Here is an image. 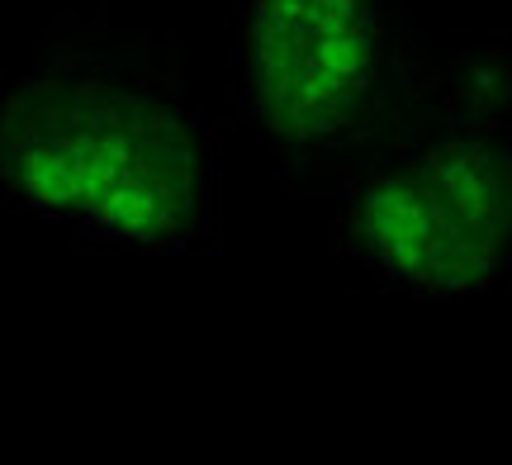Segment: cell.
<instances>
[{"label": "cell", "mask_w": 512, "mask_h": 465, "mask_svg": "<svg viewBox=\"0 0 512 465\" xmlns=\"http://www.w3.org/2000/svg\"><path fill=\"white\" fill-rule=\"evenodd\" d=\"M219 129L190 105L171 38H114L110 5L62 15L0 91V205L95 247L176 257L209 242Z\"/></svg>", "instance_id": "1"}, {"label": "cell", "mask_w": 512, "mask_h": 465, "mask_svg": "<svg viewBox=\"0 0 512 465\" xmlns=\"http://www.w3.org/2000/svg\"><path fill=\"white\" fill-rule=\"evenodd\" d=\"M332 257L408 299L512 285V48L427 43L399 124L328 195Z\"/></svg>", "instance_id": "2"}, {"label": "cell", "mask_w": 512, "mask_h": 465, "mask_svg": "<svg viewBox=\"0 0 512 465\" xmlns=\"http://www.w3.org/2000/svg\"><path fill=\"white\" fill-rule=\"evenodd\" d=\"M418 43L399 0H242L233 81L275 181L290 195L328 200L399 124Z\"/></svg>", "instance_id": "3"}]
</instances>
